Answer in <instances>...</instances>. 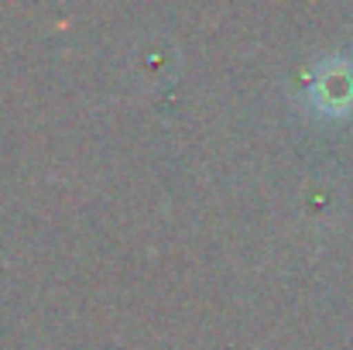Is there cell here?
Segmentation results:
<instances>
[{"mask_svg":"<svg viewBox=\"0 0 353 350\" xmlns=\"http://www.w3.org/2000/svg\"><path fill=\"white\" fill-rule=\"evenodd\" d=\"M312 100L326 114H347L353 107V62H326L312 83Z\"/></svg>","mask_w":353,"mask_h":350,"instance_id":"1","label":"cell"}]
</instances>
